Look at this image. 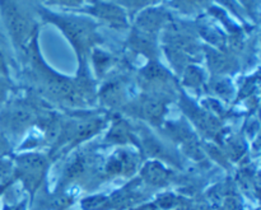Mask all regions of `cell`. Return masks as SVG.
I'll use <instances>...</instances> for the list:
<instances>
[{
	"label": "cell",
	"mask_w": 261,
	"mask_h": 210,
	"mask_svg": "<svg viewBox=\"0 0 261 210\" xmlns=\"http://www.w3.org/2000/svg\"><path fill=\"white\" fill-rule=\"evenodd\" d=\"M140 88L143 93L160 96L173 101L180 96L177 81L165 66L158 64L157 60H150L138 75Z\"/></svg>",
	"instance_id": "cell-5"
},
{
	"label": "cell",
	"mask_w": 261,
	"mask_h": 210,
	"mask_svg": "<svg viewBox=\"0 0 261 210\" xmlns=\"http://www.w3.org/2000/svg\"><path fill=\"white\" fill-rule=\"evenodd\" d=\"M37 37L38 35L31 41L22 56L31 92L48 104H55L69 111L91 110L96 106V82L89 74L88 64H79L78 73L74 78L61 75L43 60L38 48Z\"/></svg>",
	"instance_id": "cell-1"
},
{
	"label": "cell",
	"mask_w": 261,
	"mask_h": 210,
	"mask_svg": "<svg viewBox=\"0 0 261 210\" xmlns=\"http://www.w3.org/2000/svg\"><path fill=\"white\" fill-rule=\"evenodd\" d=\"M10 152V140L0 132V157Z\"/></svg>",
	"instance_id": "cell-23"
},
{
	"label": "cell",
	"mask_w": 261,
	"mask_h": 210,
	"mask_svg": "<svg viewBox=\"0 0 261 210\" xmlns=\"http://www.w3.org/2000/svg\"><path fill=\"white\" fill-rule=\"evenodd\" d=\"M158 2L161 0H116V4H119L122 9L126 8L130 13H137L150 8Z\"/></svg>",
	"instance_id": "cell-19"
},
{
	"label": "cell",
	"mask_w": 261,
	"mask_h": 210,
	"mask_svg": "<svg viewBox=\"0 0 261 210\" xmlns=\"http://www.w3.org/2000/svg\"><path fill=\"white\" fill-rule=\"evenodd\" d=\"M170 22V14L163 8L150 7L142 10L135 19L133 28L142 32L149 33V35L158 36L163 27Z\"/></svg>",
	"instance_id": "cell-10"
},
{
	"label": "cell",
	"mask_w": 261,
	"mask_h": 210,
	"mask_svg": "<svg viewBox=\"0 0 261 210\" xmlns=\"http://www.w3.org/2000/svg\"><path fill=\"white\" fill-rule=\"evenodd\" d=\"M241 3L245 5V8H246V9H251V8L255 7L254 0H241Z\"/></svg>",
	"instance_id": "cell-24"
},
{
	"label": "cell",
	"mask_w": 261,
	"mask_h": 210,
	"mask_svg": "<svg viewBox=\"0 0 261 210\" xmlns=\"http://www.w3.org/2000/svg\"><path fill=\"white\" fill-rule=\"evenodd\" d=\"M110 121H111L110 130L105 138L107 143H111V144H126V143L135 144L138 143L135 129L126 119L121 117L120 115H114L110 117Z\"/></svg>",
	"instance_id": "cell-11"
},
{
	"label": "cell",
	"mask_w": 261,
	"mask_h": 210,
	"mask_svg": "<svg viewBox=\"0 0 261 210\" xmlns=\"http://www.w3.org/2000/svg\"><path fill=\"white\" fill-rule=\"evenodd\" d=\"M0 43H2V45L7 46V41H5V37H4V36H3L2 32H0Z\"/></svg>",
	"instance_id": "cell-25"
},
{
	"label": "cell",
	"mask_w": 261,
	"mask_h": 210,
	"mask_svg": "<svg viewBox=\"0 0 261 210\" xmlns=\"http://www.w3.org/2000/svg\"><path fill=\"white\" fill-rule=\"evenodd\" d=\"M97 102L107 112L124 109L129 102L126 81L122 76H115L105 82L97 91Z\"/></svg>",
	"instance_id": "cell-8"
},
{
	"label": "cell",
	"mask_w": 261,
	"mask_h": 210,
	"mask_svg": "<svg viewBox=\"0 0 261 210\" xmlns=\"http://www.w3.org/2000/svg\"><path fill=\"white\" fill-rule=\"evenodd\" d=\"M47 5H55L61 8H83L88 0H42Z\"/></svg>",
	"instance_id": "cell-20"
},
{
	"label": "cell",
	"mask_w": 261,
	"mask_h": 210,
	"mask_svg": "<svg viewBox=\"0 0 261 210\" xmlns=\"http://www.w3.org/2000/svg\"><path fill=\"white\" fill-rule=\"evenodd\" d=\"M206 56H208L209 66L211 70L216 75H223L226 73H231L233 69L237 68V61L229 55L216 50H206Z\"/></svg>",
	"instance_id": "cell-14"
},
{
	"label": "cell",
	"mask_w": 261,
	"mask_h": 210,
	"mask_svg": "<svg viewBox=\"0 0 261 210\" xmlns=\"http://www.w3.org/2000/svg\"><path fill=\"white\" fill-rule=\"evenodd\" d=\"M50 110V104L33 92L23 97H9L0 110V132L9 140L23 139Z\"/></svg>",
	"instance_id": "cell-2"
},
{
	"label": "cell",
	"mask_w": 261,
	"mask_h": 210,
	"mask_svg": "<svg viewBox=\"0 0 261 210\" xmlns=\"http://www.w3.org/2000/svg\"><path fill=\"white\" fill-rule=\"evenodd\" d=\"M211 3V0H172L171 4L173 8L178 9L185 14H191L203 8H206Z\"/></svg>",
	"instance_id": "cell-17"
},
{
	"label": "cell",
	"mask_w": 261,
	"mask_h": 210,
	"mask_svg": "<svg viewBox=\"0 0 261 210\" xmlns=\"http://www.w3.org/2000/svg\"><path fill=\"white\" fill-rule=\"evenodd\" d=\"M216 78L218 79H213V82L211 83V88L213 89L214 93L217 94V96L222 97V98L224 99H228L229 97H231L232 94V91H233V87H232V84L229 83V81H227L224 76H216Z\"/></svg>",
	"instance_id": "cell-18"
},
{
	"label": "cell",
	"mask_w": 261,
	"mask_h": 210,
	"mask_svg": "<svg viewBox=\"0 0 261 210\" xmlns=\"http://www.w3.org/2000/svg\"><path fill=\"white\" fill-rule=\"evenodd\" d=\"M182 110L190 117V120H193L194 125L211 139H216L219 133L222 132L221 124L216 117H213L204 110L196 107L189 99H185V97H182Z\"/></svg>",
	"instance_id": "cell-9"
},
{
	"label": "cell",
	"mask_w": 261,
	"mask_h": 210,
	"mask_svg": "<svg viewBox=\"0 0 261 210\" xmlns=\"http://www.w3.org/2000/svg\"><path fill=\"white\" fill-rule=\"evenodd\" d=\"M184 75V84L190 88L199 91L204 84V74L200 69H198L194 65H188L182 71Z\"/></svg>",
	"instance_id": "cell-16"
},
{
	"label": "cell",
	"mask_w": 261,
	"mask_h": 210,
	"mask_svg": "<svg viewBox=\"0 0 261 210\" xmlns=\"http://www.w3.org/2000/svg\"><path fill=\"white\" fill-rule=\"evenodd\" d=\"M17 163L20 171L28 178V185L35 186L45 171L46 158L45 155L38 154V153H27L17 158Z\"/></svg>",
	"instance_id": "cell-13"
},
{
	"label": "cell",
	"mask_w": 261,
	"mask_h": 210,
	"mask_svg": "<svg viewBox=\"0 0 261 210\" xmlns=\"http://www.w3.org/2000/svg\"><path fill=\"white\" fill-rule=\"evenodd\" d=\"M158 36L149 35L133 28L129 36V47L137 54H142L149 60H157L158 58Z\"/></svg>",
	"instance_id": "cell-12"
},
{
	"label": "cell",
	"mask_w": 261,
	"mask_h": 210,
	"mask_svg": "<svg viewBox=\"0 0 261 210\" xmlns=\"http://www.w3.org/2000/svg\"><path fill=\"white\" fill-rule=\"evenodd\" d=\"M12 82L10 79H5L0 76V110L5 104V102L9 99V93L12 91Z\"/></svg>",
	"instance_id": "cell-21"
},
{
	"label": "cell",
	"mask_w": 261,
	"mask_h": 210,
	"mask_svg": "<svg viewBox=\"0 0 261 210\" xmlns=\"http://www.w3.org/2000/svg\"><path fill=\"white\" fill-rule=\"evenodd\" d=\"M5 45L0 43V76L5 79H10V73H9V60L7 58V54H5Z\"/></svg>",
	"instance_id": "cell-22"
},
{
	"label": "cell",
	"mask_w": 261,
	"mask_h": 210,
	"mask_svg": "<svg viewBox=\"0 0 261 210\" xmlns=\"http://www.w3.org/2000/svg\"><path fill=\"white\" fill-rule=\"evenodd\" d=\"M170 102L172 101L163 98V97L142 93L139 98L127 102L122 111L126 112L129 116L143 120L152 126L158 127L162 126L163 121H165L167 106Z\"/></svg>",
	"instance_id": "cell-6"
},
{
	"label": "cell",
	"mask_w": 261,
	"mask_h": 210,
	"mask_svg": "<svg viewBox=\"0 0 261 210\" xmlns=\"http://www.w3.org/2000/svg\"><path fill=\"white\" fill-rule=\"evenodd\" d=\"M91 58L92 61H93L94 70H96L98 78L103 76L112 66V56L106 54L105 51L99 50V48H94L92 51Z\"/></svg>",
	"instance_id": "cell-15"
},
{
	"label": "cell",
	"mask_w": 261,
	"mask_h": 210,
	"mask_svg": "<svg viewBox=\"0 0 261 210\" xmlns=\"http://www.w3.org/2000/svg\"><path fill=\"white\" fill-rule=\"evenodd\" d=\"M89 4L82 8L84 13L96 17L102 23L115 30H125L129 27V19L125 9L116 3L106 0H88Z\"/></svg>",
	"instance_id": "cell-7"
},
{
	"label": "cell",
	"mask_w": 261,
	"mask_h": 210,
	"mask_svg": "<svg viewBox=\"0 0 261 210\" xmlns=\"http://www.w3.org/2000/svg\"><path fill=\"white\" fill-rule=\"evenodd\" d=\"M37 14L41 19L55 24L63 32L66 40L73 46L79 64L87 63L92 51L103 41L98 32V24L91 18L55 13L43 7H37Z\"/></svg>",
	"instance_id": "cell-3"
},
{
	"label": "cell",
	"mask_w": 261,
	"mask_h": 210,
	"mask_svg": "<svg viewBox=\"0 0 261 210\" xmlns=\"http://www.w3.org/2000/svg\"><path fill=\"white\" fill-rule=\"evenodd\" d=\"M25 0H0V14L13 47L24 55L31 41L38 35V24L35 12Z\"/></svg>",
	"instance_id": "cell-4"
}]
</instances>
